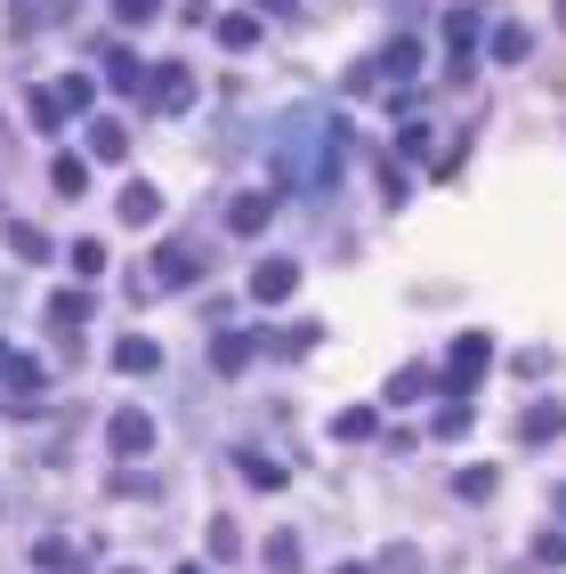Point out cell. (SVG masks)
<instances>
[{
  "mask_svg": "<svg viewBox=\"0 0 566 574\" xmlns=\"http://www.w3.org/2000/svg\"><path fill=\"white\" fill-rule=\"evenodd\" d=\"M340 146H348V129L332 122L324 106L283 114L275 122V178H283V187H300V195H324L332 178H340Z\"/></svg>",
  "mask_w": 566,
  "mask_h": 574,
  "instance_id": "obj_1",
  "label": "cell"
},
{
  "mask_svg": "<svg viewBox=\"0 0 566 574\" xmlns=\"http://www.w3.org/2000/svg\"><path fill=\"white\" fill-rule=\"evenodd\" d=\"M90 106H97L90 73H57V82H41V90H33V122H41V129H65V122H82Z\"/></svg>",
  "mask_w": 566,
  "mask_h": 574,
  "instance_id": "obj_2",
  "label": "cell"
},
{
  "mask_svg": "<svg viewBox=\"0 0 566 574\" xmlns=\"http://www.w3.org/2000/svg\"><path fill=\"white\" fill-rule=\"evenodd\" d=\"M485 364H494V341H485V332H461L453 356H446V397H470Z\"/></svg>",
  "mask_w": 566,
  "mask_h": 574,
  "instance_id": "obj_3",
  "label": "cell"
},
{
  "mask_svg": "<svg viewBox=\"0 0 566 574\" xmlns=\"http://www.w3.org/2000/svg\"><path fill=\"white\" fill-rule=\"evenodd\" d=\"M138 106H146V114H187V106H195V73H187V65H154Z\"/></svg>",
  "mask_w": 566,
  "mask_h": 574,
  "instance_id": "obj_4",
  "label": "cell"
},
{
  "mask_svg": "<svg viewBox=\"0 0 566 574\" xmlns=\"http://www.w3.org/2000/svg\"><path fill=\"white\" fill-rule=\"evenodd\" d=\"M195 275H202V243H195V234H170V243L154 251V283L178 292V283H195Z\"/></svg>",
  "mask_w": 566,
  "mask_h": 574,
  "instance_id": "obj_5",
  "label": "cell"
},
{
  "mask_svg": "<svg viewBox=\"0 0 566 574\" xmlns=\"http://www.w3.org/2000/svg\"><path fill=\"white\" fill-rule=\"evenodd\" d=\"M292 292H300V268H292V259H260V268H251V300H260V307H283Z\"/></svg>",
  "mask_w": 566,
  "mask_h": 574,
  "instance_id": "obj_6",
  "label": "cell"
},
{
  "mask_svg": "<svg viewBox=\"0 0 566 574\" xmlns=\"http://www.w3.org/2000/svg\"><path fill=\"white\" fill-rule=\"evenodd\" d=\"M275 219V187H243L235 202H227V227H235V234H260Z\"/></svg>",
  "mask_w": 566,
  "mask_h": 574,
  "instance_id": "obj_7",
  "label": "cell"
},
{
  "mask_svg": "<svg viewBox=\"0 0 566 574\" xmlns=\"http://www.w3.org/2000/svg\"><path fill=\"white\" fill-rule=\"evenodd\" d=\"M518 437H526V446H551V437H566V405H526V413H518Z\"/></svg>",
  "mask_w": 566,
  "mask_h": 574,
  "instance_id": "obj_8",
  "label": "cell"
},
{
  "mask_svg": "<svg viewBox=\"0 0 566 574\" xmlns=\"http://www.w3.org/2000/svg\"><path fill=\"white\" fill-rule=\"evenodd\" d=\"M90 154H97V163H130V129H122L114 114H97L90 122Z\"/></svg>",
  "mask_w": 566,
  "mask_h": 574,
  "instance_id": "obj_9",
  "label": "cell"
},
{
  "mask_svg": "<svg viewBox=\"0 0 566 574\" xmlns=\"http://www.w3.org/2000/svg\"><path fill=\"white\" fill-rule=\"evenodd\" d=\"M114 211L130 219V227H154V219H163V195H154L146 178H130V187H122V202H114Z\"/></svg>",
  "mask_w": 566,
  "mask_h": 574,
  "instance_id": "obj_10",
  "label": "cell"
},
{
  "mask_svg": "<svg viewBox=\"0 0 566 574\" xmlns=\"http://www.w3.org/2000/svg\"><path fill=\"white\" fill-rule=\"evenodd\" d=\"M154 446V421H146V413L130 405V413H114V453H146Z\"/></svg>",
  "mask_w": 566,
  "mask_h": 574,
  "instance_id": "obj_11",
  "label": "cell"
},
{
  "mask_svg": "<svg viewBox=\"0 0 566 574\" xmlns=\"http://www.w3.org/2000/svg\"><path fill=\"white\" fill-rule=\"evenodd\" d=\"M154 364H163V348H154V341H122V348H114V373H130V380H146Z\"/></svg>",
  "mask_w": 566,
  "mask_h": 574,
  "instance_id": "obj_12",
  "label": "cell"
},
{
  "mask_svg": "<svg viewBox=\"0 0 566 574\" xmlns=\"http://www.w3.org/2000/svg\"><path fill=\"white\" fill-rule=\"evenodd\" d=\"M373 429H380V413H373V405H348L340 421H332V437H340V446H365Z\"/></svg>",
  "mask_w": 566,
  "mask_h": 574,
  "instance_id": "obj_13",
  "label": "cell"
},
{
  "mask_svg": "<svg viewBox=\"0 0 566 574\" xmlns=\"http://www.w3.org/2000/svg\"><path fill=\"white\" fill-rule=\"evenodd\" d=\"M0 234H9V251H17V259H57V251H49V234H41V227H24V219H9Z\"/></svg>",
  "mask_w": 566,
  "mask_h": 574,
  "instance_id": "obj_14",
  "label": "cell"
},
{
  "mask_svg": "<svg viewBox=\"0 0 566 574\" xmlns=\"http://www.w3.org/2000/svg\"><path fill=\"white\" fill-rule=\"evenodd\" d=\"M485 49H494V65H526V33H518V24H494V41H485Z\"/></svg>",
  "mask_w": 566,
  "mask_h": 574,
  "instance_id": "obj_15",
  "label": "cell"
},
{
  "mask_svg": "<svg viewBox=\"0 0 566 574\" xmlns=\"http://www.w3.org/2000/svg\"><path fill=\"white\" fill-rule=\"evenodd\" d=\"M211 364H219V373H243V364H251V332H219Z\"/></svg>",
  "mask_w": 566,
  "mask_h": 574,
  "instance_id": "obj_16",
  "label": "cell"
},
{
  "mask_svg": "<svg viewBox=\"0 0 566 574\" xmlns=\"http://www.w3.org/2000/svg\"><path fill=\"white\" fill-rule=\"evenodd\" d=\"M453 486H461V502H494V486H502V478H494L485 461H470V469H461Z\"/></svg>",
  "mask_w": 566,
  "mask_h": 574,
  "instance_id": "obj_17",
  "label": "cell"
},
{
  "mask_svg": "<svg viewBox=\"0 0 566 574\" xmlns=\"http://www.w3.org/2000/svg\"><path fill=\"white\" fill-rule=\"evenodd\" d=\"M413 65H421L413 41H389V49H380V73H389V82H413Z\"/></svg>",
  "mask_w": 566,
  "mask_h": 574,
  "instance_id": "obj_18",
  "label": "cell"
},
{
  "mask_svg": "<svg viewBox=\"0 0 566 574\" xmlns=\"http://www.w3.org/2000/svg\"><path fill=\"white\" fill-rule=\"evenodd\" d=\"M49 178H57V195H82V187H90V163H82V154H57Z\"/></svg>",
  "mask_w": 566,
  "mask_h": 574,
  "instance_id": "obj_19",
  "label": "cell"
},
{
  "mask_svg": "<svg viewBox=\"0 0 566 574\" xmlns=\"http://www.w3.org/2000/svg\"><path fill=\"white\" fill-rule=\"evenodd\" d=\"M251 41H260V17H219V49H235V58H243Z\"/></svg>",
  "mask_w": 566,
  "mask_h": 574,
  "instance_id": "obj_20",
  "label": "cell"
},
{
  "mask_svg": "<svg viewBox=\"0 0 566 574\" xmlns=\"http://www.w3.org/2000/svg\"><path fill=\"white\" fill-rule=\"evenodd\" d=\"M90 292H57V300H49V324H90Z\"/></svg>",
  "mask_w": 566,
  "mask_h": 574,
  "instance_id": "obj_21",
  "label": "cell"
},
{
  "mask_svg": "<svg viewBox=\"0 0 566 574\" xmlns=\"http://www.w3.org/2000/svg\"><path fill=\"white\" fill-rule=\"evenodd\" d=\"M421 388H429V364H405V373L389 380V405H413Z\"/></svg>",
  "mask_w": 566,
  "mask_h": 574,
  "instance_id": "obj_22",
  "label": "cell"
},
{
  "mask_svg": "<svg viewBox=\"0 0 566 574\" xmlns=\"http://www.w3.org/2000/svg\"><path fill=\"white\" fill-rule=\"evenodd\" d=\"M316 341H324V324H292V332H283L275 348H283V356H307V348H316Z\"/></svg>",
  "mask_w": 566,
  "mask_h": 574,
  "instance_id": "obj_23",
  "label": "cell"
},
{
  "mask_svg": "<svg viewBox=\"0 0 566 574\" xmlns=\"http://www.w3.org/2000/svg\"><path fill=\"white\" fill-rule=\"evenodd\" d=\"M65 259H73V275H97V268H106V243H73Z\"/></svg>",
  "mask_w": 566,
  "mask_h": 574,
  "instance_id": "obj_24",
  "label": "cell"
},
{
  "mask_svg": "<svg viewBox=\"0 0 566 574\" xmlns=\"http://www.w3.org/2000/svg\"><path fill=\"white\" fill-rule=\"evenodd\" d=\"M243 478H251V486H268V493H275V486H283V469H275V461H260V453H243Z\"/></svg>",
  "mask_w": 566,
  "mask_h": 574,
  "instance_id": "obj_25",
  "label": "cell"
},
{
  "mask_svg": "<svg viewBox=\"0 0 566 574\" xmlns=\"http://www.w3.org/2000/svg\"><path fill=\"white\" fill-rule=\"evenodd\" d=\"M268 559H275V574H292V566H300V542H292V534H275V542H268Z\"/></svg>",
  "mask_w": 566,
  "mask_h": 574,
  "instance_id": "obj_26",
  "label": "cell"
},
{
  "mask_svg": "<svg viewBox=\"0 0 566 574\" xmlns=\"http://www.w3.org/2000/svg\"><path fill=\"white\" fill-rule=\"evenodd\" d=\"M534 566H566V534H543V542H534Z\"/></svg>",
  "mask_w": 566,
  "mask_h": 574,
  "instance_id": "obj_27",
  "label": "cell"
},
{
  "mask_svg": "<svg viewBox=\"0 0 566 574\" xmlns=\"http://www.w3.org/2000/svg\"><path fill=\"white\" fill-rule=\"evenodd\" d=\"M154 9H163V0H114V17H122V24H146Z\"/></svg>",
  "mask_w": 566,
  "mask_h": 574,
  "instance_id": "obj_28",
  "label": "cell"
},
{
  "mask_svg": "<svg viewBox=\"0 0 566 574\" xmlns=\"http://www.w3.org/2000/svg\"><path fill=\"white\" fill-rule=\"evenodd\" d=\"M260 9H268V17H292V9H300V0H260Z\"/></svg>",
  "mask_w": 566,
  "mask_h": 574,
  "instance_id": "obj_29",
  "label": "cell"
},
{
  "mask_svg": "<svg viewBox=\"0 0 566 574\" xmlns=\"http://www.w3.org/2000/svg\"><path fill=\"white\" fill-rule=\"evenodd\" d=\"M332 574H365V566H332Z\"/></svg>",
  "mask_w": 566,
  "mask_h": 574,
  "instance_id": "obj_30",
  "label": "cell"
},
{
  "mask_svg": "<svg viewBox=\"0 0 566 574\" xmlns=\"http://www.w3.org/2000/svg\"><path fill=\"white\" fill-rule=\"evenodd\" d=\"M178 574H211V566H178Z\"/></svg>",
  "mask_w": 566,
  "mask_h": 574,
  "instance_id": "obj_31",
  "label": "cell"
},
{
  "mask_svg": "<svg viewBox=\"0 0 566 574\" xmlns=\"http://www.w3.org/2000/svg\"><path fill=\"white\" fill-rule=\"evenodd\" d=\"M0 364H9V348H0Z\"/></svg>",
  "mask_w": 566,
  "mask_h": 574,
  "instance_id": "obj_32",
  "label": "cell"
}]
</instances>
